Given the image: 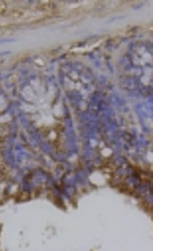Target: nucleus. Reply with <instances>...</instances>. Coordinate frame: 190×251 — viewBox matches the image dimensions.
<instances>
[{
    "label": "nucleus",
    "mask_w": 190,
    "mask_h": 251,
    "mask_svg": "<svg viewBox=\"0 0 190 251\" xmlns=\"http://www.w3.org/2000/svg\"><path fill=\"white\" fill-rule=\"evenodd\" d=\"M16 39L14 38L4 39L0 40V45L3 43H10L16 41Z\"/></svg>",
    "instance_id": "f257e3e1"
},
{
    "label": "nucleus",
    "mask_w": 190,
    "mask_h": 251,
    "mask_svg": "<svg viewBox=\"0 0 190 251\" xmlns=\"http://www.w3.org/2000/svg\"><path fill=\"white\" fill-rule=\"evenodd\" d=\"M10 53V52H9V51H7V52H3L0 55H5L9 54Z\"/></svg>",
    "instance_id": "f03ea898"
}]
</instances>
